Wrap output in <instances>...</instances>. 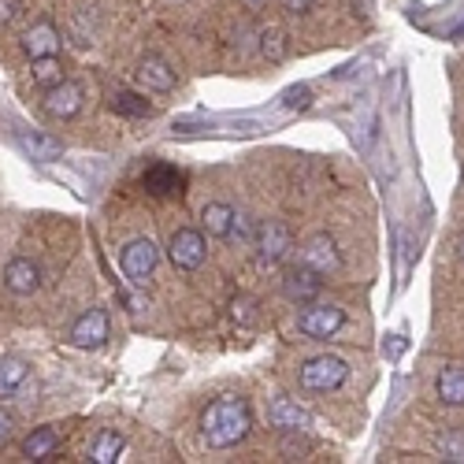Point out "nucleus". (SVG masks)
<instances>
[{"instance_id": "1", "label": "nucleus", "mask_w": 464, "mask_h": 464, "mask_svg": "<svg viewBox=\"0 0 464 464\" xmlns=\"http://www.w3.org/2000/svg\"><path fill=\"white\" fill-rule=\"evenodd\" d=\"M253 431V409L246 398L238 394H227V398H216L205 416H201V439L212 446V450H230L246 442V435Z\"/></svg>"}, {"instance_id": "2", "label": "nucleus", "mask_w": 464, "mask_h": 464, "mask_svg": "<svg viewBox=\"0 0 464 464\" xmlns=\"http://www.w3.org/2000/svg\"><path fill=\"white\" fill-rule=\"evenodd\" d=\"M345 375H350V364H345L342 357H334V353H320V357L301 364V386L313 391V394L338 391V386L345 382Z\"/></svg>"}, {"instance_id": "3", "label": "nucleus", "mask_w": 464, "mask_h": 464, "mask_svg": "<svg viewBox=\"0 0 464 464\" xmlns=\"http://www.w3.org/2000/svg\"><path fill=\"white\" fill-rule=\"evenodd\" d=\"M168 260L179 267V272H198V267L208 260V246H205V230L193 227H179L168 238Z\"/></svg>"}, {"instance_id": "4", "label": "nucleus", "mask_w": 464, "mask_h": 464, "mask_svg": "<svg viewBox=\"0 0 464 464\" xmlns=\"http://www.w3.org/2000/svg\"><path fill=\"white\" fill-rule=\"evenodd\" d=\"M123 276L134 283V286H149L152 272H157V264H160V246L152 242V238H134L123 246Z\"/></svg>"}, {"instance_id": "5", "label": "nucleus", "mask_w": 464, "mask_h": 464, "mask_svg": "<svg viewBox=\"0 0 464 464\" xmlns=\"http://www.w3.org/2000/svg\"><path fill=\"white\" fill-rule=\"evenodd\" d=\"M342 327H345V313H342L338 304H324V301H308L304 313L297 316V331L304 338H316V342L338 334Z\"/></svg>"}, {"instance_id": "6", "label": "nucleus", "mask_w": 464, "mask_h": 464, "mask_svg": "<svg viewBox=\"0 0 464 464\" xmlns=\"http://www.w3.org/2000/svg\"><path fill=\"white\" fill-rule=\"evenodd\" d=\"M294 249V235L283 219H264L256 227V256L260 264H283Z\"/></svg>"}, {"instance_id": "7", "label": "nucleus", "mask_w": 464, "mask_h": 464, "mask_svg": "<svg viewBox=\"0 0 464 464\" xmlns=\"http://www.w3.org/2000/svg\"><path fill=\"white\" fill-rule=\"evenodd\" d=\"M301 264L308 267V272H316L320 279H327V276H338L342 272V253H338V246H334L331 235H316V238L304 242Z\"/></svg>"}, {"instance_id": "8", "label": "nucleus", "mask_w": 464, "mask_h": 464, "mask_svg": "<svg viewBox=\"0 0 464 464\" xmlns=\"http://www.w3.org/2000/svg\"><path fill=\"white\" fill-rule=\"evenodd\" d=\"M67 338H71L74 350H101V345L108 342V313L104 308H90V313H82L71 324Z\"/></svg>"}, {"instance_id": "9", "label": "nucleus", "mask_w": 464, "mask_h": 464, "mask_svg": "<svg viewBox=\"0 0 464 464\" xmlns=\"http://www.w3.org/2000/svg\"><path fill=\"white\" fill-rule=\"evenodd\" d=\"M82 104H86V90L79 82H71V79H63V82L45 90V111L53 115V120H60V123L74 120V115L82 111Z\"/></svg>"}, {"instance_id": "10", "label": "nucleus", "mask_w": 464, "mask_h": 464, "mask_svg": "<svg viewBox=\"0 0 464 464\" xmlns=\"http://www.w3.org/2000/svg\"><path fill=\"white\" fill-rule=\"evenodd\" d=\"M60 45H63V37H60V30H56L53 19H37L23 34V53L30 60H37V56H60Z\"/></svg>"}, {"instance_id": "11", "label": "nucleus", "mask_w": 464, "mask_h": 464, "mask_svg": "<svg viewBox=\"0 0 464 464\" xmlns=\"http://www.w3.org/2000/svg\"><path fill=\"white\" fill-rule=\"evenodd\" d=\"M5 286H8V294H15V297L37 294V286H42V267H37L30 256L8 260V267H5Z\"/></svg>"}, {"instance_id": "12", "label": "nucleus", "mask_w": 464, "mask_h": 464, "mask_svg": "<svg viewBox=\"0 0 464 464\" xmlns=\"http://www.w3.org/2000/svg\"><path fill=\"white\" fill-rule=\"evenodd\" d=\"M267 420H272V428H283V431H304L313 416H308L294 398L286 394H276L272 405H267Z\"/></svg>"}, {"instance_id": "13", "label": "nucleus", "mask_w": 464, "mask_h": 464, "mask_svg": "<svg viewBox=\"0 0 464 464\" xmlns=\"http://www.w3.org/2000/svg\"><path fill=\"white\" fill-rule=\"evenodd\" d=\"M138 82L149 90V93H171L175 90V71L168 67V60H160V56H145L141 63H138Z\"/></svg>"}, {"instance_id": "14", "label": "nucleus", "mask_w": 464, "mask_h": 464, "mask_svg": "<svg viewBox=\"0 0 464 464\" xmlns=\"http://www.w3.org/2000/svg\"><path fill=\"white\" fill-rule=\"evenodd\" d=\"M320 290H324V279H320L316 272H308L304 264H297L294 272L283 279V294H286L290 301H297V304L316 301V297H320Z\"/></svg>"}, {"instance_id": "15", "label": "nucleus", "mask_w": 464, "mask_h": 464, "mask_svg": "<svg viewBox=\"0 0 464 464\" xmlns=\"http://www.w3.org/2000/svg\"><path fill=\"white\" fill-rule=\"evenodd\" d=\"M56 450H60V431L53 428V423H45V428L30 431L26 442H23V453H26L30 460H53Z\"/></svg>"}, {"instance_id": "16", "label": "nucleus", "mask_w": 464, "mask_h": 464, "mask_svg": "<svg viewBox=\"0 0 464 464\" xmlns=\"http://www.w3.org/2000/svg\"><path fill=\"white\" fill-rule=\"evenodd\" d=\"M19 145L30 152V160H42V164L56 160L60 152H63V145H60L53 134H45V130H26V134H19Z\"/></svg>"}, {"instance_id": "17", "label": "nucleus", "mask_w": 464, "mask_h": 464, "mask_svg": "<svg viewBox=\"0 0 464 464\" xmlns=\"http://www.w3.org/2000/svg\"><path fill=\"white\" fill-rule=\"evenodd\" d=\"M230 223H235V208L223 205V201H212L201 208V230L208 238H227L230 235Z\"/></svg>"}, {"instance_id": "18", "label": "nucleus", "mask_w": 464, "mask_h": 464, "mask_svg": "<svg viewBox=\"0 0 464 464\" xmlns=\"http://www.w3.org/2000/svg\"><path fill=\"white\" fill-rule=\"evenodd\" d=\"M145 189H149V193H157V198L179 193V189H182V175H179V168H171V164H152V168L145 171Z\"/></svg>"}, {"instance_id": "19", "label": "nucleus", "mask_w": 464, "mask_h": 464, "mask_svg": "<svg viewBox=\"0 0 464 464\" xmlns=\"http://www.w3.org/2000/svg\"><path fill=\"white\" fill-rule=\"evenodd\" d=\"M26 361L23 357H0V398H12L26 382Z\"/></svg>"}, {"instance_id": "20", "label": "nucleus", "mask_w": 464, "mask_h": 464, "mask_svg": "<svg viewBox=\"0 0 464 464\" xmlns=\"http://www.w3.org/2000/svg\"><path fill=\"white\" fill-rule=\"evenodd\" d=\"M30 82H34V86H42V90L63 82L60 56H37V60H30Z\"/></svg>"}, {"instance_id": "21", "label": "nucleus", "mask_w": 464, "mask_h": 464, "mask_svg": "<svg viewBox=\"0 0 464 464\" xmlns=\"http://www.w3.org/2000/svg\"><path fill=\"white\" fill-rule=\"evenodd\" d=\"M123 450H127V439H123L120 431H101L97 442H93V450H90V460H97V464H115Z\"/></svg>"}, {"instance_id": "22", "label": "nucleus", "mask_w": 464, "mask_h": 464, "mask_svg": "<svg viewBox=\"0 0 464 464\" xmlns=\"http://www.w3.org/2000/svg\"><path fill=\"white\" fill-rule=\"evenodd\" d=\"M442 405H464V368H446L435 382Z\"/></svg>"}, {"instance_id": "23", "label": "nucleus", "mask_w": 464, "mask_h": 464, "mask_svg": "<svg viewBox=\"0 0 464 464\" xmlns=\"http://www.w3.org/2000/svg\"><path fill=\"white\" fill-rule=\"evenodd\" d=\"M111 108L120 115H134V120H138V115H152V104L145 97H138V93H127V90H120L111 97Z\"/></svg>"}, {"instance_id": "24", "label": "nucleus", "mask_w": 464, "mask_h": 464, "mask_svg": "<svg viewBox=\"0 0 464 464\" xmlns=\"http://www.w3.org/2000/svg\"><path fill=\"white\" fill-rule=\"evenodd\" d=\"M260 53L267 56V60H283L286 56V37L279 34V30H264V37H260Z\"/></svg>"}, {"instance_id": "25", "label": "nucleus", "mask_w": 464, "mask_h": 464, "mask_svg": "<svg viewBox=\"0 0 464 464\" xmlns=\"http://www.w3.org/2000/svg\"><path fill=\"white\" fill-rule=\"evenodd\" d=\"M439 450L450 457V460H464V439H453V435H442L439 439Z\"/></svg>"}, {"instance_id": "26", "label": "nucleus", "mask_w": 464, "mask_h": 464, "mask_svg": "<svg viewBox=\"0 0 464 464\" xmlns=\"http://www.w3.org/2000/svg\"><path fill=\"white\" fill-rule=\"evenodd\" d=\"M12 431H15V416L0 409V446H5V442L12 439Z\"/></svg>"}, {"instance_id": "27", "label": "nucleus", "mask_w": 464, "mask_h": 464, "mask_svg": "<svg viewBox=\"0 0 464 464\" xmlns=\"http://www.w3.org/2000/svg\"><path fill=\"white\" fill-rule=\"evenodd\" d=\"M19 12V0H0V26H8Z\"/></svg>"}, {"instance_id": "28", "label": "nucleus", "mask_w": 464, "mask_h": 464, "mask_svg": "<svg viewBox=\"0 0 464 464\" xmlns=\"http://www.w3.org/2000/svg\"><path fill=\"white\" fill-rule=\"evenodd\" d=\"M316 0H283V8L294 12V15H304V12H313Z\"/></svg>"}, {"instance_id": "29", "label": "nucleus", "mask_w": 464, "mask_h": 464, "mask_svg": "<svg viewBox=\"0 0 464 464\" xmlns=\"http://www.w3.org/2000/svg\"><path fill=\"white\" fill-rule=\"evenodd\" d=\"M283 104H286V108H294V104H297V108H304V104H308V90H290Z\"/></svg>"}, {"instance_id": "30", "label": "nucleus", "mask_w": 464, "mask_h": 464, "mask_svg": "<svg viewBox=\"0 0 464 464\" xmlns=\"http://www.w3.org/2000/svg\"><path fill=\"white\" fill-rule=\"evenodd\" d=\"M457 256H460V260H464V238H460V242H457Z\"/></svg>"}, {"instance_id": "31", "label": "nucleus", "mask_w": 464, "mask_h": 464, "mask_svg": "<svg viewBox=\"0 0 464 464\" xmlns=\"http://www.w3.org/2000/svg\"><path fill=\"white\" fill-rule=\"evenodd\" d=\"M246 5H249V8H260V5H264V0H246Z\"/></svg>"}]
</instances>
